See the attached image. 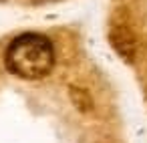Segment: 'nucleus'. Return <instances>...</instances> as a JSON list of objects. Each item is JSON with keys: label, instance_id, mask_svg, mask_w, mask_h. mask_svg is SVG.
<instances>
[{"label": "nucleus", "instance_id": "f257e3e1", "mask_svg": "<svg viewBox=\"0 0 147 143\" xmlns=\"http://www.w3.org/2000/svg\"><path fill=\"white\" fill-rule=\"evenodd\" d=\"M6 69L26 81H36L47 77L55 67L53 42L36 32H24L16 36L4 55Z\"/></svg>", "mask_w": 147, "mask_h": 143}, {"label": "nucleus", "instance_id": "f03ea898", "mask_svg": "<svg viewBox=\"0 0 147 143\" xmlns=\"http://www.w3.org/2000/svg\"><path fill=\"white\" fill-rule=\"evenodd\" d=\"M109 42L113 45L115 53H117L125 63H133V61H135L137 38H135V32H133V28L129 26L127 20L113 18L111 28H109Z\"/></svg>", "mask_w": 147, "mask_h": 143}, {"label": "nucleus", "instance_id": "7ed1b4c3", "mask_svg": "<svg viewBox=\"0 0 147 143\" xmlns=\"http://www.w3.org/2000/svg\"><path fill=\"white\" fill-rule=\"evenodd\" d=\"M71 95H73L75 105L79 107V111H83V113H89V111H91V97H89L83 89L73 87V89H71Z\"/></svg>", "mask_w": 147, "mask_h": 143}, {"label": "nucleus", "instance_id": "20e7f679", "mask_svg": "<svg viewBox=\"0 0 147 143\" xmlns=\"http://www.w3.org/2000/svg\"><path fill=\"white\" fill-rule=\"evenodd\" d=\"M34 2H45V0H34Z\"/></svg>", "mask_w": 147, "mask_h": 143}]
</instances>
